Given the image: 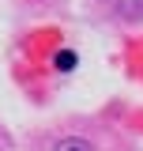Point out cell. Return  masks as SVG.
I'll return each mask as SVG.
<instances>
[{"mask_svg":"<svg viewBox=\"0 0 143 151\" xmlns=\"http://www.w3.org/2000/svg\"><path fill=\"white\" fill-rule=\"evenodd\" d=\"M121 4V12H124L128 19H136V15H143V0H117Z\"/></svg>","mask_w":143,"mask_h":151,"instance_id":"cell-1","label":"cell"},{"mask_svg":"<svg viewBox=\"0 0 143 151\" xmlns=\"http://www.w3.org/2000/svg\"><path fill=\"white\" fill-rule=\"evenodd\" d=\"M56 64H60V68H72V64H75V57H72V53H60V57H56Z\"/></svg>","mask_w":143,"mask_h":151,"instance_id":"cell-2","label":"cell"}]
</instances>
